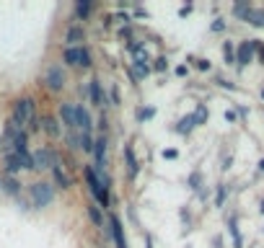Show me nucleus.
I'll use <instances>...</instances> for the list:
<instances>
[{
  "label": "nucleus",
  "instance_id": "1",
  "mask_svg": "<svg viewBox=\"0 0 264 248\" xmlns=\"http://www.w3.org/2000/svg\"><path fill=\"white\" fill-rule=\"evenodd\" d=\"M11 121L16 124L18 130H26V132H39L42 124L36 119V98L34 96H21L13 101V109H11Z\"/></svg>",
  "mask_w": 264,
  "mask_h": 248
},
{
  "label": "nucleus",
  "instance_id": "2",
  "mask_svg": "<svg viewBox=\"0 0 264 248\" xmlns=\"http://www.w3.org/2000/svg\"><path fill=\"white\" fill-rule=\"evenodd\" d=\"M55 186L47 184V181H34L29 184V199H31V207H36V210H44V207H50L55 202Z\"/></svg>",
  "mask_w": 264,
  "mask_h": 248
},
{
  "label": "nucleus",
  "instance_id": "3",
  "mask_svg": "<svg viewBox=\"0 0 264 248\" xmlns=\"http://www.w3.org/2000/svg\"><path fill=\"white\" fill-rule=\"evenodd\" d=\"M42 83H44V88H47L50 93H62L65 83H67V72H65V65H60V62L50 65V67L44 70V78H42Z\"/></svg>",
  "mask_w": 264,
  "mask_h": 248
},
{
  "label": "nucleus",
  "instance_id": "4",
  "mask_svg": "<svg viewBox=\"0 0 264 248\" xmlns=\"http://www.w3.org/2000/svg\"><path fill=\"white\" fill-rule=\"evenodd\" d=\"M31 160H34V171H52L55 165H60V155L52 150V147H39L31 153Z\"/></svg>",
  "mask_w": 264,
  "mask_h": 248
},
{
  "label": "nucleus",
  "instance_id": "5",
  "mask_svg": "<svg viewBox=\"0 0 264 248\" xmlns=\"http://www.w3.org/2000/svg\"><path fill=\"white\" fill-rule=\"evenodd\" d=\"M106 150H109L106 135L93 137V171H96V173H104V171H106Z\"/></svg>",
  "mask_w": 264,
  "mask_h": 248
},
{
  "label": "nucleus",
  "instance_id": "6",
  "mask_svg": "<svg viewBox=\"0 0 264 248\" xmlns=\"http://www.w3.org/2000/svg\"><path fill=\"white\" fill-rule=\"evenodd\" d=\"M75 130L83 135H93V116L83 104H75Z\"/></svg>",
  "mask_w": 264,
  "mask_h": 248
},
{
  "label": "nucleus",
  "instance_id": "7",
  "mask_svg": "<svg viewBox=\"0 0 264 248\" xmlns=\"http://www.w3.org/2000/svg\"><path fill=\"white\" fill-rule=\"evenodd\" d=\"M256 55V39H249V41H241L238 49H236V65L238 67H246Z\"/></svg>",
  "mask_w": 264,
  "mask_h": 248
},
{
  "label": "nucleus",
  "instance_id": "8",
  "mask_svg": "<svg viewBox=\"0 0 264 248\" xmlns=\"http://www.w3.org/2000/svg\"><path fill=\"white\" fill-rule=\"evenodd\" d=\"M83 41H86V26L73 23L65 29V44L67 47H83Z\"/></svg>",
  "mask_w": 264,
  "mask_h": 248
},
{
  "label": "nucleus",
  "instance_id": "9",
  "mask_svg": "<svg viewBox=\"0 0 264 248\" xmlns=\"http://www.w3.org/2000/svg\"><path fill=\"white\" fill-rule=\"evenodd\" d=\"M57 114H60V121L65 124V130H67V132H75V104L62 101V104L57 106Z\"/></svg>",
  "mask_w": 264,
  "mask_h": 248
},
{
  "label": "nucleus",
  "instance_id": "10",
  "mask_svg": "<svg viewBox=\"0 0 264 248\" xmlns=\"http://www.w3.org/2000/svg\"><path fill=\"white\" fill-rule=\"evenodd\" d=\"M52 186L55 189H62V191H70L75 184H73V176L62 168V165H55L52 168Z\"/></svg>",
  "mask_w": 264,
  "mask_h": 248
},
{
  "label": "nucleus",
  "instance_id": "11",
  "mask_svg": "<svg viewBox=\"0 0 264 248\" xmlns=\"http://www.w3.org/2000/svg\"><path fill=\"white\" fill-rule=\"evenodd\" d=\"M88 101L93 104V106H106L109 101H106V93H104V88H101V80L99 78H93L91 83H88Z\"/></svg>",
  "mask_w": 264,
  "mask_h": 248
},
{
  "label": "nucleus",
  "instance_id": "12",
  "mask_svg": "<svg viewBox=\"0 0 264 248\" xmlns=\"http://www.w3.org/2000/svg\"><path fill=\"white\" fill-rule=\"evenodd\" d=\"M125 163H127V179L130 181H135L137 179V173H140V163H137V158H135V147L130 145V142H125Z\"/></svg>",
  "mask_w": 264,
  "mask_h": 248
},
{
  "label": "nucleus",
  "instance_id": "13",
  "mask_svg": "<svg viewBox=\"0 0 264 248\" xmlns=\"http://www.w3.org/2000/svg\"><path fill=\"white\" fill-rule=\"evenodd\" d=\"M39 124H42V132H44L47 137H52V140H57V137L62 135V127H60V119H55L52 114H44V116L39 119Z\"/></svg>",
  "mask_w": 264,
  "mask_h": 248
},
{
  "label": "nucleus",
  "instance_id": "14",
  "mask_svg": "<svg viewBox=\"0 0 264 248\" xmlns=\"http://www.w3.org/2000/svg\"><path fill=\"white\" fill-rule=\"evenodd\" d=\"M109 230H111V238H114L117 248H127V238H125V228H122V220L117 215L109 217Z\"/></svg>",
  "mask_w": 264,
  "mask_h": 248
},
{
  "label": "nucleus",
  "instance_id": "15",
  "mask_svg": "<svg viewBox=\"0 0 264 248\" xmlns=\"http://www.w3.org/2000/svg\"><path fill=\"white\" fill-rule=\"evenodd\" d=\"M0 189H3L6 194H11V196H21V181H18L16 176L0 179Z\"/></svg>",
  "mask_w": 264,
  "mask_h": 248
},
{
  "label": "nucleus",
  "instance_id": "16",
  "mask_svg": "<svg viewBox=\"0 0 264 248\" xmlns=\"http://www.w3.org/2000/svg\"><path fill=\"white\" fill-rule=\"evenodd\" d=\"M86 215H88V220L93 222V228L104 230V210H101L99 204H88V207H86Z\"/></svg>",
  "mask_w": 264,
  "mask_h": 248
},
{
  "label": "nucleus",
  "instance_id": "17",
  "mask_svg": "<svg viewBox=\"0 0 264 248\" xmlns=\"http://www.w3.org/2000/svg\"><path fill=\"white\" fill-rule=\"evenodd\" d=\"M78 62H81V47H65V52H62V65L78 67Z\"/></svg>",
  "mask_w": 264,
  "mask_h": 248
},
{
  "label": "nucleus",
  "instance_id": "18",
  "mask_svg": "<svg viewBox=\"0 0 264 248\" xmlns=\"http://www.w3.org/2000/svg\"><path fill=\"white\" fill-rule=\"evenodd\" d=\"M91 11H93V3H91V0H78V3H75V8H73V13H75V18H78V21H86V18L91 16Z\"/></svg>",
  "mask_w": 264,
  "mask_h": 248
},
{
  "label": "nucleus",
  "instance_id": "19",
  "mask_svg": "<svg viewBox=\"0 0 264 248\" xmlns=\"http://www.w3.org/2000/svg\"><path fill=\"white\" fill-rule=\"evenodd\" d=\"M3 168H6V176H16V173L21 171V160H18V155H16V153H13V155H6Z\"/></svg>",
  "mask_w": 264,
  "mask_h": 248
},
{
  "label": "nucleus",
  "instance_id": "20",
  "mask_svg": "<svg viewBox=\"0 0 264 248\" xmlns=\"http://www.w3.org/2000/svg\"><path fill=\"white\" fill-rule=\"evenodd\" d=\"M197 127V121H195V116L192 114H186L184 119H179V124H176V132L179 135H192V130Z\"/></svg>",
  "mask_w": 264,
  "mask_h": 248
},
{
  "label": "nucleus",
  "instance_id": "21",
  "mask_svg": "<svg viewBox=\"0 0 264 248\" xmlns=\"http://www.w3.org/2000/svg\"><path fill=\"white\" fill-rule=\"evenodd\" d=\"M228 230H231V238H233V248H244V238L238 233V222H236V215L228 220Z\"/></svg>",
  "mask_w": 264,
  "mask_h": 248
},
{
  "label": "nucleus",
  "instance_id": "22",
  "mask_svg": "<svg viewBox=\"0 0 264 248\" xmlns=\"http://www.w3.org/2000/svg\"><path fill=\"white\" fill-rule=\"evenodd\" d=\"M223 57H225L228 65H236V44H233V41H225V44H223Z\"/></svg>",
  "mask_w": 264,
  "mask_h": 248
},
{
  "label": "nucleus",
  "instance_id": "23",
  "mask_svg": "<svg viewBox=\"0 0 264 248\" xmlns=\"http://www.w3.org/2000/svg\"><path fill=\"white\" fill-rule=\"evenodd\" d=\"M91 65H93V57H91V49H88V47L83 44V47H81V62H78V67H83V70H88Z\"/></svg>",
  "mask_w": 264,
  "mask_h": 248
},
{
  "label": "nucleus",
  "instance_id": "24",
  "mask_svg": "<svg viewBox=\"0 0 264 248\" xmlns=\"http://www.w3.org/2000/svg\"><path fill=\"white\" fill-rule=\"evenodd\" d=\"M246 21L251 23V26H264V11H249V16H246Z\"/></svg>",
  "mask_w": 264,
  "mask_h": 248
},
{
  "label": "nucleus",
  "instance_id": "25",
  "mask_svg": "<svg viewBox=\"0 0 264 248\" xmlns=\"http://www.w3.org/2000/svg\"><path fill=\"white\" fill-rule=\"evenodd\" d=\"M192 116H195V121H197V127H200V124H205V121H207V106L200 104V106L192 111Z\"/></svg>",
  "mask_w": 264,
  "mask_h": 248
},
{
  "label": "nucleus",
  "instance_id": "26",
  "mask_svg": "<svg viewBox=\"0 0 264 248\" xmlns=\"http://www.w3.org/2000/svg\"><path fill=\"white\" fill-rule=\"evenodd\" d=\"M81 150L83 153H93V135H83L81 132Z\"/></svg>",
  "mask_w": 264,
  "mask_h": 248
},
{
  "label": "nucleus",
  "instance_id": "27",
  "mask_svg": "<svg viewBox=\"0 0 264 248\" xmlns=\"http://www.w3.org/2000/svg\"><path fill=\"white\" fill-rule=\"evenodd\" d=\"M156 116V109L148 106V109H137V121H145V119H153Z\"/></svg>",
  "mask_w": 264,
  "mask_h": 248
},
{
  "label": "nucleus",
  "instance_id": "28",
  "mask_svg": "<svg viewBox=\"0 0 264 248\" xmlns=\"http://www.w3.org/2000/svg\"><path fill=\"white\" fill-rule=\"evenodd\" d=\"M109 98H111V106H119V104H122V96H119V88H117V86L109 88Z\"/></svg>",
  "mask_w": 264,
  "mask_h": 248
},
{
  "label": "nucleus",
  "instance_id": "29",
  "mask_svg": "<svg viewBox=\"0 0 264 248\" xmlns=\"http://www.w3.org/2000/svg\"><path fill=\"white\" fill-rule=\"evenodd\" d=\"M225 194H228V189L220 184V186H218V194H215V207H223V204H225Z\"/></svg>",
  "mask_w": 264,
  "mask_h": 248
},
{
  "label": "nucleus",
  "instance_id": "30",
  "mask_svg": "<svg viewBox=\"0 0 264 248\" xmlns=\"http://www.w3.org/2000/svg\"><path fill=\"white\" fill-rule=\"evenodd\" d=\"M166 67H169V60H166V57H158V60L153 62V70H158V72H163Z\"/></svg>",
  "mask_w": 264,
  "mask_h": 248
},
{
  "label": "nucleus",
  "instance_id": "31",
  "mask_svg": "<svg viewBox=\"0 0 264 248\" xmlns=\"http://www.w3.org/2000/svg\"><path fill=\"white\" fill-rule=\"evenodd\" d=\"M96 124H99V130H101V135H106V130H109V119H106V114H101Z\"/></svg>",
  "mask_w": 264,
  "mask_h": 248
},
{
  "label": "nucleus",
  "instance_id": "32",
  "mask_svg": "<svg viewBox=\"0 0 264 248\" xmlns=\"http://www.w3.org/2000/svg\"><path fill=\"white\" fill-rule=\"evenodd\" d=\"M200 184H202V176H200V173H192V176H189V186H192V189H200Z\"/></svg>",
  "mask_w": 264,
  "mask_h": 248
},
{
  "label": "nucleus",
  "instance_id": "33",
  "mask_svg": "<svg viewBox=\"0 0 264 248\" xmlns=\"http://www.w3.org/2000/svg\"><path fill=\"white\" fill-rule=\"evenodd\" d=\"M218 86H220V88H228V91H236V86H233V83L223 80V78H218Z\"/></svg>",
  "mask_w": 264,
  "mask_h": 248
},
{
  "label": "nucleus",
  "instance_id": "34",
  "mask_svg": "<svg viewBox=\"0 0 264 248\" xmlns=\"http://www.w3.org/2000/svg\"><path fill=\"white\" fill-rule=\"evenodd\" d=\"M189 13H192V3H186V6H181V8H179V16H181V18H184V16H189Z\"/></svg>",
  "mask_w": 264,
  "mask_h": 248
},
{
  "label": "nucleus",
  "instance_id": "35",
  "mask_svg": "<svg viewBox=\"0 0 264 248\" xmlns=\"http://www.w3.org/2000/svg\"><path fill=\"white\" fill-rule=\"evenodd\" d=\"M225 29V21L223 18H215V23H212V31H223Z\"/></svg>",
  "mask_w": 264,
  "mask_h": 248
},
{
  "label": "nucleus",
  "instance_id": "36",
  "mask_svg": "<svg viewBox=\"0 0 264 248\" xmlns=\"http://www.w3.org/2000/svg\"><path fill=\"white\" fill-rule=\"evenodd\" d=\"M200 70H210V60H195Z\"/></svg>",
  "mask_w": 264,
  "mask_h": 248
},
{
  "label": "nucleus",
  "instance_id": "37",
  "mask_svg": "<svg viewBox=\"0 0 264 248\" xmlns=\"http://www.w3.org/2000/svg\"><path fill=\"white\" fill-rule=\"evenodd\" d=\"M163 158H169V160H174V158H179V153L171 147V150H163Z\"/></svg>",
  "mask_w": 264,
  "mask_h": 248
},
{
  "label": "nucleus",
  "instance_id": "38",
  "mask_svg": "<svg viewBox=\"0 0 264 248\" xmlns=\"http://www.w3.org/2000/svg\"><path fill=\"white\" fill-rule=\"evenodd\" d=\"M256 52H259V57H261V62H264V44H261V41H256Z\"/></svg>",
  "mask_w": 264,
  "mask_h": 248
},
{
  "label": "nucleus",
  "instance_id": "39",
  "mask_svg": "<svg viewBox=\"0 0 264 248\" xmlns=\"http://www.w3.org/2000/svg\"><path fill=\"white\" fill-rule=\"evenodd\" d=\"M119 36H122V39H125V36H132V29H130V26H127V29H119Z\"/></svg>",
  "mask_w": 264,
  "mask_h": 248
},
{
  "label": "nucleus",
  "instance_id": "40",
  "mask_svg": "<svg viewBox=\"0 0 264 248\" xmlns=\"http://www.w3.org/2000/svg\"><path fill=\"white\" fill-rule=\"evenodd\" d=\"M225 121H236V111H225Z\"/></svg>",
  "mask_w": 264,
  "mask_h": 248
},
{
  "label": "nucleus",
  "instance_id": "41",
  "mask_svg": "<svg viewBox=\"0 0 264 248\" xmlns=\"http://www.w3.org/2000/svg\"><path fill=\"white\" fill-rule=\"evenodd\" d=\"M176 75H181V78H184V75H186V65H179V67H176Z\"/></svg>",
  "mask_w": 264,
  "mask_h": 248
},
{
  "label": "nucleus",
  "instance_id": "42",
  "mask_svg": "<svg viewBox=\"0 0 264 248\" xmlns=\"http://www.w3.org/2000/svg\"><path fill=\"white\" fill-rule=\"evenodd\" d=\"M145 248H153V238L150 235H145Z\"/></svg>",
  "mask_w": 264,
  "mask_h": 248
},
{
  "label": "nucleus",
  "instance_id": "43",
  "mask_svg": "<svg viewBox=\"0 0 264 248\" xmlns=\"http://www.w3.org/2000/svg\"><path fill=\"white\" fill-rule=\"evenodd\" d=\"M259 171H261V173H264V158H261V160H259Z\"/></svg>",
  "mask_w": 264,
  "mask_h": 248
},
{
  "label": "nucleus",
  "instance_id": "44",
  "mask_svg": "<svg viewBox=\"0 0 264 248\" xmlns=\"http://www.w3.org/2000/svg\"><path fill=\"white\" fill-rule=\"evenodd\" d=\"M259 212H261V215H264V199H261V207H259Z\"/></svg>",
  "mask_w": 264,
  "mask_h": 248
},
{
  "label": "nucleus",
  "instance_id": "45",
  "mask_svg": "<svg viewBox=\"0 0 264 248\" xmlns=\"http://www.w3.org/2000/svg\"><path fill=\"white\" fill-rule=\"evenodd\" d=\"M261 98H264V91H261Z\"/></svg>",
  "mask_w": 264,
  "mask_h": 248
}]
</instances>
